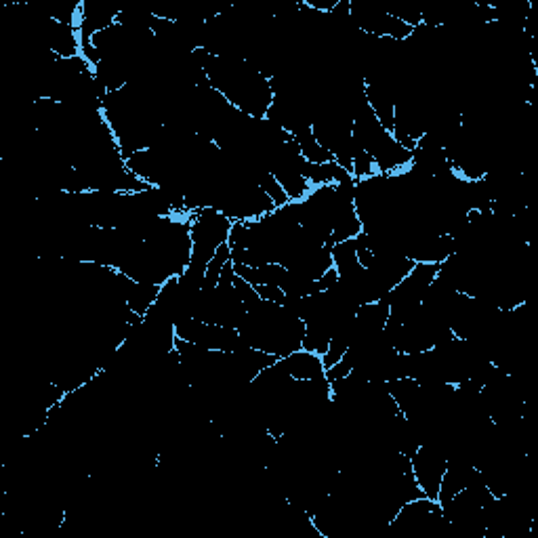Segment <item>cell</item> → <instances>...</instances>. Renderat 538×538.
Here are the masks:
<instances>
[{
    "label": "cell",
    "instance_id": "1",
    "mask_svg": "<svg viewBox=\"0 0 538 538\" xmlns=\"http://www.w3.org/2000/svg\"><path fill=\"white\" fill-rule=\"evenodd\" d=\"M446 467H448V457L444 454V450L431 444H421L417 452L410 457V469H412V475H415L419 488L423 490L425 496L436 501H438V492H440V484L446 473Z\"/></svg>",
    "mask_w": 538,
    "mask_h": 538
},
{
    "label": "cell",
    "instance_id": "2",
    "mask_svg": "<svg viewBox=\"0 0 538 538\" xmlns=\"http://www.w3.org/2000/svg\"><path fill=\"white\" fill-rule=\"evenodd\" d=\"M278 362L286 370V375L293 377L295 381H312V379L326 377L322 356L312 354V351H307V349L293 351V354L280 358Z\"/></svg>",
    "mask_w": 538,
    "mask_h": 538
}]
</instances>
